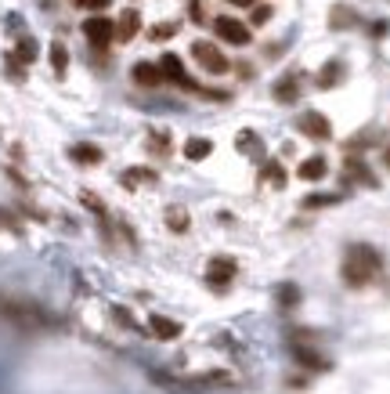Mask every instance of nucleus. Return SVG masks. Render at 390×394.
<instances>
[{
  "instance_id": "4be33fe9",
  "label": "nucleus",
  "mask_w": 390,
  "mask_h": 394,
  "mask_svg": "<svg viewBox=\"0 0 390 394\" xmlns=\"http://www.w3.org/2000/svg\"><path fill=\"white\" fill-rule=\"evenodd\" d=\"M268 18H271V8H257V11H253V22H257V26L268 22Z\"/></svg>"
},
{
  "instance_id": "9b49d317",
  "label": "nucleus",
  "mask_w": 390,
  "mask_h": 394,
  "mask_svg": "<svg viewBox=\"0 0 390 394\" xmlns=\"http://www.w3.org/2000/svg\"><path fill=\"white\" fill-rule=\"evenodd\" d=\"M231 272H235L231 261H213V264H210V279H213V282H228Z\"/></svg>"
},
{
  "instance_id": "b1692460",
  "label": "nucleus",
  "mask_w": 390,
  "mask_h": 394,
  "mask_svg": "<svg viewBox=\"0 0 390 394\" xmlns=\"http://www.w3.org/2000/svg\"><path fill=\"white\" fill-rule=\"evenodd\" d=\"M387 163H390V152H387Z\"/></svg>"
},
{
  "instance_id": "9d476101",
  "label": "nucleus",
  "mask_w": 390,
  "mask_h": 394,
  "mask_svg": "<svg viewBox=\"0 0 390 394\" xmlns=\"http://www.w3.org/2000/svg\"><path fill=\"white\" fill-rule=\"evenodd\" d=\"M138 26H141L138 11H123V18H120V40H130V36L138 33Z\"/></svg>"
},
{
  "instance_id": "20e7f679",
  "label": "nucleus",
  "mask_w": 390,
  "mask_h": 394,
  "mask_svg": "<svg viewBox=\"0 0 390 394\" xmlns=\"http://www.w3.org/2000/svg\"><path fill=\"white\" fill-rule=\"evenodd\" d=\"M300 131L325 141V138H329V119H325L322 112H308V116H300Z\"/></svg>"
},
{
  "instance_id": "ddd939ff",
  "label": "nucleus",
  "mask_w": 390,
  "mask_h": 394,
  "mask_svg": "<svg viewBox=\"0 0 390 394\" xmlns=\"http://www.w3.org/2000/svg\"><path fill=\"white\" fill-rule=\"evenodd\" d=\"M238 149H243V152H253V156H260V138L257 134H238Z\"/></svg>"
},
{
  "instance_id": "7ed1b4c3",
  "label": "nucleus",
  "mask_w": 390,
  "mask_h": 394,
  "mask_svg": "<svg viewBox=\"0 0 390 394\" xmlns=\"http://www.w3.org/2000/svg\"><path fill=\"white\" fill-rule=\"evenodd\" d=\"M217 33H221V40H228V44H235V48L250 44V26L235 22V18H217Z\"/></svg>"
},
{
  "instance_id": "0eeeda50",
  "label": "nucleus",
  "mask_w": 390,
  "mask_h": 394,
  "mask_svg": "<svg viewBox=\"0 0 390 394\" xmlns=\"http://www.w3.org/2000/svg\"><path fill=\"white\" fill-rule=\"evenodd\" d=\"M325 170H329V167H325V159H322V156H311V159H303V163H300V177H303V181H322Z\"/></svg>"
},
{
  "instance_id": "39448f33",
  "label": "nucleus",
  "mask_w": 390,
  "mask_h": 394,
  "mask_svg": "<svg viewBox=\"0 0 390 394\" xmlns=\"http://www.w3.org/2000/svg\"><path fill=\"white\" fill-rule=\"evenodd\" d=\"M83 33L91 44H108V36H113V22H105V18H91V22H83Z\"/></svg>"
},
{
  "instance_id": "4468645a",
  "label": "nucleus",
  "mask_w": 390,
  "mask_h": 394,
  "mask_svg": "<svg viewBox=\"0 0 390 394\" xmlns=\"http://www.w3.org/2000/svg\"><path fill=\"white\" fill-rule=\"evenodd\" d=\"M264 181L278 184V189L286 184V174H282V167H278V163H264Z\"/></svg>"
},
{
  "instance_id": "aec40b11",
  "label": "nucleus",
  "mask_w": 390,
  "mask_h": 394,
  "mask_svg": "<svg viewBox=\"0 0 390 394\" xmlns=\"http://www.w3.org/2000/svg\"><path fill=\"white\" fill-rule=\"evenodd\" d=\"M76 4L87 11H101V8H108V0H76Z\"/></svg>"
},
{
  "instance_id": "412c9836",
  "label": "nucleus",
  "mask_w": 390,
  "mask_h": 394,
  "mask_svg": "<svg viewBox=\"0 0 390 394\" xmlns=\"http://www.w3.org/2000/svg\"><path fill=\"white\" fill-rule=\"evenodd\" d=\"M166 36H173V26H156L152 29V40H166Z\"/></svg>"
},
{
  "instance_id": "f257e3e1",
  "label": "nucleus",
  "mask_w": 390,
  "mask_h": 394,
  "mask_svg": "<svg viewBox=\"0 0 390 394\" xmlns=\"http://www.w3.org/2000/svg\"><path fill=\"white\" fill-rule=\"evenodd\" d=\"M380 272V257L376 250H368V246H351L347 250V261H343V279L351 286H365Z\"/></svg>"
},
{
  "instance_id": "f03ea898",
  "label": "nucleus",
  "mask_w": 390,
  "mask_h": 394,
  "mask_svg": "<svg viewBox=\"0 0 390 394\" xmlns=\"http://www.w3.org/2000/svg\"><path fill=\"white\" fill-rule=\"evenodd\" d=\"M192 58L199 61L206 73H213V76L228 73V58L221 54V48H217V44H210V40H195V44H192Z\"/></svg>"
},
{
  "instance_id": "6e6552de",
  "label": "nucleus",
  "mask_w": 390,
  "mask_h": 394,
  "mask_svg": "<svg viewBox=\"0 0 390 394\" xmlns=\"http://www.w3.org/2000/svg\"><path fill=\"white\" fill-rule=\"evenodd\" d=\"M134 80H138V84H145V87H156V84H163V69H156V66H148V61H141V66L134 69Z\"/></svg>"
},
{
  "instance_id": "f8f14e48",
  "label": "nucleus",
  "mask_w": 390,
  "mask_h": 394,
  "mask_svg": "<svg viewBox=\"0 0 390 394\" xmlns=\"http://www.w3.org/2000/svg\"><path fill=\"white\" fill-rule=\"evenodd\" d=\"M73 156H76L80 163H98V159H101V152L94 149V145H76V149H73Z\"/></svg>"
},
{
  "instance_id": "a211bd4d",
  "label": "nucleus",
  "mask_w": 390,
  "mask_h": 394,
  "mask_svg": "<svg viewBox=\"0 0 390 394\" xmlns=\"http://www.w3.org/2000/svg\"><path fill=\"white\" fill-rule=\"evenodd\" d=\"M336 76H340V66H325V73H322V80H318V84H322V87H329Z\"/></svg>"
},
{
  "instance_id": "423d86ee",
  "label": "nucleus",
  "mask_w": 390,
  "mask_h": 394,
  "mask_svg": "<svg viewBox=\"0 0 390 394\" xmlns=\"http://www.w3.org/2000/svg\"><path fill=\"white\" fill-rule=\"evenodd\" d=\"M159 69H163V76H170V80H173V84L192 87V84H188V76H185V69H181V58H178V54H166ZM192 91H195V87H192Z\"/></svg>"
},
{
  "instance_id": "6ab92c4d",
  "label": "nucleus",
  "mask_w": 390,
  "mask_h": 394,
  "mask_svg": "<svg viewBox=\"0 0 390 394\" xmlns=\"http://www.w3.org/2000/svg\"><path fill=\"white\" fill-rule=\"evenodd\" d=\"M51 54H55V69H58V73H65V48H62V44H55V48H51Z\"/></svg>"
},
{
  "instance_id": "dca6fc26",
  "label": "nucleus",
  "mask_w": 390,
  "mask_h": 394,
  "mask_svg": "<svg viewBox=\"0 0 390 394\" xmlns=\"http://www.w3.org/2000/svg\"><path fill=\"white\" fill-rule=\"evenodd\" d=\"M275 98L293 101V98H296V84H293V80H286V84H275Z\"/></svg>"
},
{
  "instance_id": "f3484780",
  "label": "nucleus",
  "mask_w": 390,
  "mask_h": 394,
  "mask_svg": "<svg viewBox=\"0 0 390 394\" xmlns=\"http://www.w3.org/2000/svg\"><path fill=\"white\" fill-rule=\"evenodd\" d=\"M18 58L22 61H33L36 58V44H33V40H22V44H18Z\"/></svg>"
},
{
  "instance_id": "1a4fd4ad",
  "label": "nucleus",
  "mask_w": 390,
  "mask_h": 394,
  "mask_svg": "<svg viewBox=\"0 0 390 394\" xmlns=\"http://www.w3.org/2000/svg\"><path fill=\"white\" fill-rule=\"evenodd\" d=\"M210 149H213V145H210L206 138H192V141L185 145V156H188V159H206Z\"/></svg>"
},
{
  "instance_id": "5701e85b",
  "label": "nucleus",
  "mask_w": 390,
  "mask_h": 394,
  "mask_svg": "<svg viewBox=\"0 0 390 394\" xmlns=\"http://www.w3.org/2000/svg\"><path fill=\"white\" fill-rule=\"evenodd\" d=\"M231 4H238V8H250V4H253V0H231Z\"/></svg>"
},
{
  "instance_id": "2eb2a0df",
  "label": "nucleus",
  "mask_w": 390,
  "mask_h": 394,
  "mask_svg": "<svg viewBox=\"0 0 390 394\" xmlns=\"http://www.w3.org/2000/svg\"><path fill=\"white\" fill-rule=\"evenodd\" d=\"M166 221H170V228H173V232H185V228H188V217H185V210H181V206H173V210L166 214Z\"/></svg>"
}]
</instances>
